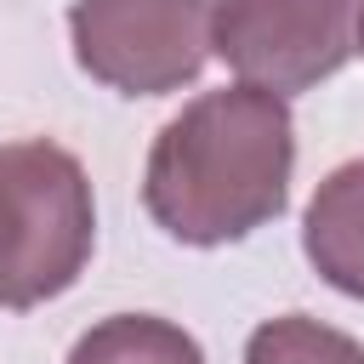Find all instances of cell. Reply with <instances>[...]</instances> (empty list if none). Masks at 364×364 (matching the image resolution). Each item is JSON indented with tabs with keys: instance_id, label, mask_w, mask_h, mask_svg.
<instances>
[{
	"instance_id": "6da1fadb",
	"label": "cell",
	"mask_w": 364,
	"mask_h": 364,
	"mask_svg": "<svg viewBox=\"0 0 364 364\" xmlns=\"http://www.w3.org/2000/svg\"><path fill=\"white\" fill-rule=\"evenodd\" d=\"M290 102L256 85H222L165 119L142 165V205L176 245L216 250L250 239L290 205Z\"/></svg>"
},
{
	"instance_id": "7a4b0ae2",
	"label": "cell",
	"mask_w": 364,
	"mask_h": 364,
	"mask_svg": "<svg viewBox=\"0 0 364 364\" xmlns=\"http://www.w3.org/2000/svg\"><path fill=\"white\" fill-rule=\"evenodd\" d=\"M97 250V199L85 165L46 142H0V307L28 313L80 284Z\"/></svg>"
},
{
	"instance_id": "277c9868",
	"label": "cell",
	"mask_w": 364,
	"mask_h": 364,
	"mask_svg": "<svg viewBox=\"0 0 364 364\" xmlns=\"http://www.w3.org/2000/svg\"><path fill=\"white\" fill-rule=\"evenodd\" d=\"M210 51L239 85L296 97L358 51V0H216Z\"/></svg>"
},
{
	"instance_id": "52a82bcc",
	"label": "cell",
	"mask_w": 364,
	"mask_h": 364,
	"mask_svg": "<svg viewBox=\"0 0 364 364\" xmlns=\"http://www.w3.org/2000/svg\"><path fill=\"white\" fill-rule=\"evenodd\" d=\"M245 364H364V347L347 330H330L307 313H279L250 330Z\"/></svg>"
},
{
	"instance_id": "5b68a950",
	"label": "cell",
	"mask_w": 364,
	"mask_h": 364,
	"mask_svg": "<svg viewBox=\"0 0 364 364\" xmlns=\"http://www.w3.org/2000/svg\"><path fill=\"white\" fill-rule=\"evenodd\" d=\"M301 250L330 290L364 301V159L336 165L313 188L301 216Z\"/></svg>"
},
{
	"instance_id": "3957f363",
	"label": "cell",
	"mask_w": 364,
	"mask_h": 364,
	"mask_svg": "<svg viewBox=\"0 0 364 364\" xmlns=\"http://www.w3.org/2000/svg\"><path fill=\"white\" fill-rule=\"evenodd\" d=\"M216 0H74V63L119 97H171L210 57Z\"/></svg>"
},
{
	"instance_id": "ba28073f",
	"label": "cell",
	"mask_w": 364,
	"mask_h": 364,
	"mask_svg": "<svg viewBox=\"0 0 364 364\" xmlns=\"http://www.w3.org/2000/svg\"><path fill=\"white\" fill-rule=\"evenodd\" d=\"M358 51H364V0H358Z\"/></svg>"
},
{
	"instance_id": "8992f818",
	"label": "cell",
	"mask_w": 364,
	"mask_h": 364,
	"mask_svg": "<svg viewBox=\"0 0 364 364\" xmlns=\"http://www.w3.org/2000/svg\"><path fill=\"white\" fill-rule=\"evenodd\" d=\"M68 364H205L199 341L171 324V318H154V313H114L102 324H91Z\"/></svg>"
}]
</instances>
